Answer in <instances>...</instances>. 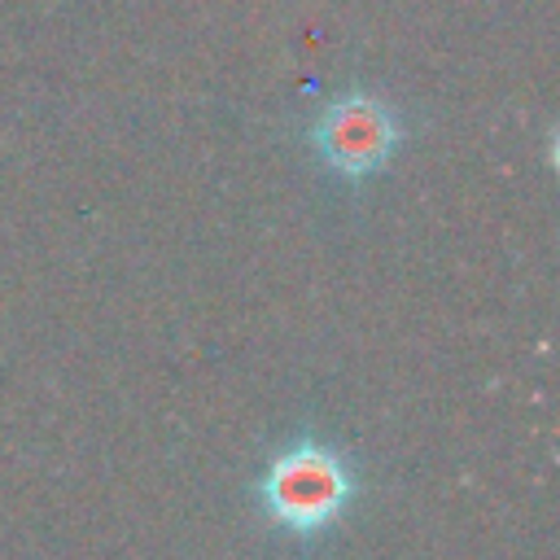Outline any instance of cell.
Masks as SVG:
<instances>
[{"label":"cell","instance_id":"1","mask_svg":"<svg viewBox=\"0 0 560 560\" xmlns=\"http://www.w3.org/2000/svg\"><path fill=\"white\" fill-rule=\"evenodd\" d=\"M258 499L271 525H280L284 534L319 538L346 516L354 499V468L337 446L302 438L271 455V464L258 477Z\"/></svg>","mask_w":560,"mask_h":560},{"label":"cell","instance_id":"2","mask_svg":"<svg viewBox=\"0 0 560 560\" xmlns=\"http://www.w3.org/2000/svg\"><path fill=\"white\" fill-rule=\"evenodd\" d=\"M398 136H402L398 114L368 92H341L315 118V149L324 166H332L346 179L376 175L394 158Z\"/></svg>","mask_w":560,"mask_h":560}]
</instances>
